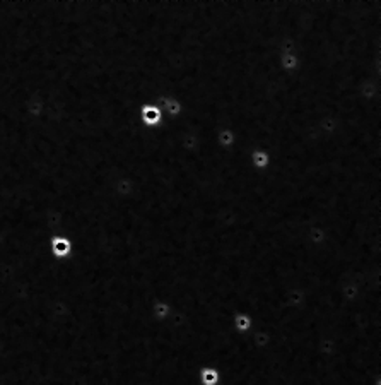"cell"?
Returning <instances> with one entry per match:
<instances>
[{
	"label": "cell",
	"instance_id": "6da1fadb",
	"mask_svg": "<svg viewBox=\"0 0 381 385\" xmlns=\"http://www.w3.org/2000/svg\"><path fill=\"white\" fill-rule=\"evenodd\" d=\"M52 245H53V253L58 257L67 255V253L70 252V243L65 240V238H55V240L52 241Z\"/></svg>",
	"mask_w": 381,
	"mask_h": 385
},
{
	"label": "cell",
	"instance_id": "7a4b0ae2",
	"mask_svg": "<svg viewBox=\"0 0 381 385\" xmlns=\"http://www.w3.org/2000/svg\"><path fill=\"white\" fill-rule=\"evenodd\" d=\"M236 329L238 331H246L248 327H250V317L248 315H236Z\"/></svg>",
	"mask_w": 381,
	"mask_h": 385
}]
</instances>
